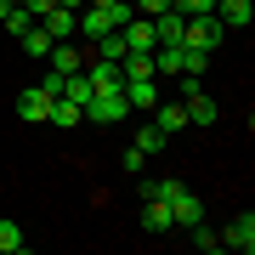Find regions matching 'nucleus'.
I'll list each match as a JSON object with an SVG mask.
<instances>
[{"mask_svg":"<svg viewBox=\"0 0 255 255\" xmlns=\"http://www.w3.org/2000/svg\"><path fill=\"white\" fill-rule=\"evenodd\" d=\"M187 233H193V244H199L204 255H216V250H221V233H210L204 221H199V227H187Z\"/></svg>","mask_w":255,"mask_h":255,"instance_id":"412c9836","label":"nucleus"},{"mask_svg":"<svg viewBox=\"0 0 255 255\" xmlns=\"http://www.w3.org/2000/svg\"><path fill=\"white\" fill-rule=\"evenodd\" d=\"M46 57H51V68H63V74H80V68H85V51H74L68 40H57Z\"/></svg>","mask_w":255,"mask_h":255,"instance_id":"4468645a","label":"nucleus"},{"mask_svg":"<svg viewBox=\"0 0 255 255\" xmlns=\"http://www.w3.org/2000/svg\"><path fill=\"white\" fill-rule=\"evenodd\" d=\"M182 108H187V125H216V102H210L204 91H193V97H182Z\"/></svg>","mask_w":255,"mask_h":255,"instance_id":"9b49d317","label":"nucleus"},{"mask_svg":"<svg viewBox=\"0 0 255 255\" xmlns=\"http://www.w3.org/2000/svg\"><path fill=\"white\" fill-rule=\"evenodd\" d=\"M23 250V233H17V221H0V255H17Z\"/></svg>","mask_w":255,"mask_h":255,"instance_id":"aec40b11","label":"nucleus"},{"mask_svg":"<svg viewBox=\"0 0 255 255\" xmlns=\"http://www.w3.org/2000/svg\"><path fill=\"white\" fill-rule=\"evenodd\" d=\"M182 17H204V11H216V0H170Z\"/></svg>","mask_w":255,"mask_h":255,"instance_id":"4be33fe9","label":"nucleus"},{"mask_svg":"<svg viewBox=\"0 0 255 255\" xmlns=\"http://www.w3.org/2000/svg\"><path fill=\"white\" fill-rule=\"evenodd\" d=\"M130 147H142V153H159V147H170V136H164V130L153 125V119H147V125L136 130V142H130Z\"/></svg>","mask_w":255,"mask_h":255,"instance_id":"dca6fc26","label":"nucleus"},{"mask_svg":"<svg viewBox=\"0 0 255 255\" xmlns=\"http://www.w3.org/2000/svg\"><path fill=\"white\" fill-rule=\"evenodd\" d=\"M142 227L147 233H170L176 227V221H170V204H164V199H147L142 204Z\"/></svg>","mask_w":255,"mask_h":255,"instance_id":"ddd939ff","label":"nucleus"},{"mask_svg":"<svg viewBox=\"0 0 255 255\" xmlns=\"http://www.w3.org/2000/svg\"><path fill=\"white\" fill-rule=\"evenodd\" d=\"M221 34H227V28H221V17L216 11H204V17H187V28H182V46H193V51H216L221 46Z\"/></svg>","mask_w":255,"mask_h":255,"instance_id":"f257e3e1","label":"nucleus"},{"mask_svg":"<svg viewBox=\"0 0 255 255\" xmlns=\"http://www.w3.org/2000/svg\"><path fill=\"white\" fill-rule=\"evenodd\" d=\"M23 6H28V11H34V17H46V11L57 6V0H23Z\"/></svg>","mask_w":255,"mask_h":255,"instance_id":"a878e982","label":"nucleus"},{"mask_svg":"<svg viewBox=\"0 0 255 255\" xmlns=\"http://www.w3.org/2000/svg\"><path fill=\"white\" fill-rule=\"evenodd\" d=\"M0 23H6V34H28V28H34L40 17H34V11H28V6H11V11H6V17H0Z\"/></svg>","mask_w":255,"mask_h":255,"instance_id":"a211bd4d","label":"nucleus"},{"mask_svg":"<svg viewBox=\"0 0 255 255\" xmlns=\"http://www.w3.org/2000/svg\"><path fill=\"white\" fill-rule=\"evenodd\" d=\"M85 80H91V91H119V85H125V74H119V63L85 57Z\"/></svg>","mask_w":255,"mask_h":255,"instance_id":"7ed1b4c3","label":"nucleus"},{"mask_svg":"<svg viewBox=\"0 0 255 255\" xmlns=\"http://www.w3.org/2000/svg\"><path fill=\"white\" fill-rule=\"evenodd\" d=\"M125 51H130V46H125V34H119V28H108V34L97 40V57H102V63H119Z\"/></svg>","mask_w":255,"mask_h":255,"instance_id":"2eb2a0df","label":"nucleus"},{"mask_svg":"<svg viewBox=\"0 0 255 255\" xmlns=\"http://www.w3.org/2000/svg\"><path fill=\"white\" fill-rule=\"evenodd\" d=\"M63 97H68V102H80V108L91 102V80H85V68H80V74H68V80H63Z\"/></svg>","mask_w":255,"mask_h":255,"instance_id":"6ab92c4d","label":"nucleus"},{"mask_svg":"<svg viewBox=\"0 0 255 255\" xmlns=\"http://www.w3.org/2000/svg\"><path fill=\"white\" fill-rule=\"evenodd\" d=\"M57 6H68V11H85V0H57Z\"/></svg>","mask_w":255,"mask_h":255,"instance_id":"bb28decb","label":"nucleus"},{"mask_svg":"<svg viewBox=\"0 0 255 255\" xmlns=\"http://www.w3.org/2000/svg\"><path fill=\"white\" fill-rule=\"evenodd\" d=\"M119 91H125L130 108H153V102H159V80H125Z\"/></svg>","mask_w":255,"mask_h":255,"instance_id":"9d476101","label":"nucleus"},{"mask_svg":"<svg viewBox=\"0 0 255 255\" xmlns=\"http://www.w3.org/2000/svg\"><path fill=\"white\" fill-rule=\"evenodd\" d=\"M130 6H136L142 17H159V11H170V0H130Z\"/></svg>","mask_w":255,"mask_h":255,"instance_id":"393cba45","label":"nucleus"},{"mask_svg":"<svg viewBox=\"0 0 255 255\" xmlns=\"http://www.w3.org/2000/svg\"><path fill=\"white\" fill-rule=\"evenodd\" d=\"M80 102H68V97H51V114H46V125H57V130H74L80 125Z\"/></svg>","mask_w":255,"mask_h":255,"instance_id":"f8f14e48","label":"nucleus"},{"mask_svg":"<svg viewBox=\"0 0 255 255\" xmlns=\"http://www.w3.org/2000/svg\"><path fill=\"white\" fill-rule=\"evenodd\" d=\"M147 114H153V125L164 130V136H176V130H187V108H182V102H153V108H147Z\"/></svg>","mask_w":255,"mask_h":255,"instance_id":"0eeeda50","label":"nucleus"},{"mask_svg":"<svg viewBox=\"0 0 255 255\" xmlns=\"http://www.w3.org/2000/svg\"><path fill=\"white\" fill-rule=\"evenodd\" d=\"M119 164H125L130 176H142V164H147V153H142V147H125V159H119Z\"/></svg>","mask_w":255,"mask_h":255,"instance_id":"b1692460","label":"nucleus"},{"mask_svg":"<svg viewBox=\"0 0 255 255\" xmlns=\"http://www.w3.org/2000/svg\"><path fill=\"white\" fill-rule=\"evenodd\" d=\"M40 28H46L51 40H74V28H80V17H74L68 6H51L46 17H40Z\"/></svg>","mask_w":255,"mask_h":255,"instance_id":"6e6552de","label":"nucleus"},{"mask_svg":"<svg viewBox=\"0 0 255 255\" xmlns=\"http://www.w3.org/2000/svg\"><path fill=\"white\" fill-rule=\"evenodd\" d=\"M221 250H238V255H250V250H255V216H250V210L233 221L227 233H221Z\"/></svg>","mask_w":255,"mask_h":255,"instance_id":"39448f33","label":"nucleus"},{"mask_svg":"<svg viewBox=\"0 0 255 255\" xmlns=\"http://www.w3.org/2000/svg\"><path fill=\"white\" fill-rule=\"evenodd\" d=\"M46 114H51V97L40 91V85L17 91V119H28V125H46Z\"/></svg>","mask_w":255,"mask_h":255,"instance_id":"20e7f679","label":"nucleus"},{"mask_svg":"<svg viewBox=\"0 0 255 255\" xmlns=\"http://www.w3.org/2000/svg\"><path fill=\"white\" fill-rule=\"evenodd\" d=\"M17 40H23V51H28V57H46V51L57 46V40H51V34H46V28H40V23H34V28H28V34H17Z\"/></svg>","mask_w":255,"mask_h":255,"instance_id":"f3484780","label":"nucleus"},{"mask_svg":"<svg viewBox=\"0 0 255 255\" xmlns=\"http://www.w3.org/2000/svg\"><path fill=\"white\" fill-rule=\"evenodd\" d=\"M170 221H176V227H199V221H204V204H199V193H176V199H170Z\"/></svg>","mask_w":255,"mask_h":255,"instance_id":"423d86ee","label":"nucleus"},{"mask_svg":"<svg viewBox=\"0 0 255 255\" xmlns=\"http://www.w3.org/2000/svg\"><path fill=\"white\" fill-rule=\"evenodd\" d=\"M119 34H125V46H130V51H153V46H159V40H153V17H130Z\"/></svg>","mask_w":255,"mask_h":255,"instance_id":"1a4fd4ad","label":"nucleus"},{"mask_svg":"<svg viewBox=\"0 0 255 255\" xmlns=\"http://www.w3.org/2000/svg\"><path fill=\"white\" fill-rule=\"evenodd\" d=\"M91 125H119V119L130 114V102H125V91H91V102L80 108Z\"/></svg>","mask_w":255,"mask_h":255,"instance_id":"f03ea898","label":"nucleus"},{"mask_svg":"<svg viewBox=\"0 0 255 255\" xmlns=\"http://www.w3.org/2000/svg\"><path fill=\"white\" fill-rule=\"evenodd\" d=\"M63 80H68V74H63V68H51L46 80H40V91H46V97H63Z\"/></svg>","mask_w":255,"mask_h":255,"instance_id":"5701e85b","label":"nucleus"},{"mask_svg":"<svg viewBox=\"0 0 255 255\" xmlns=\"http://www.w3.org/2000/svg\"><path fill=\"white\" fill-rule=\"evenodd\" d=\"M85 6H114V0H85Z\"/></svg>","mask_w":255,"mask_h":255,"instance_id":"cd10ccee","label":"nucleus"}]
</instances>
